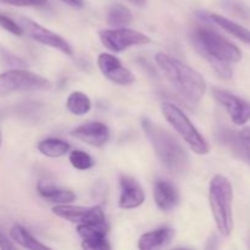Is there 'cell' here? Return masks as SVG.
<instances>
[{
  "label": "cell",
  "instance_id": "obj_10",
  "mask_svg": "<svg viewBox=\"0 0 250 250\" xmlns=\"http://www.w3.org/2000/svg\"><path fill=\"white\" fill-rule=\"evenodd\" d=\"M212 95L226 109L233 124L243 126L250 121V103L222 88H214Z\"/></svg>",
  "mask_w": 250,
  "mask_h": 250
},
{
  "label": "cell",
  "instance_id": "obj_5",
  "mask_svg": "<svg viewBox=\"0 0 250 250\" xmlns=\"http://www.w3.org/2000/svg\"><path fill=\"white\" fill-rule=\"evenodd\" d=\"M161 112L166 121L173 127L176 132L189 146L193 153L197 155H207L210 151V146L197 127L192 124L189 117L172 103H164L161 105Z\"/></svg>",
  "mask_w": 250,
  "mask_h": 250
},
{
  "label": "cell",
  "instance_id": "obj_1",
  "mask_svg": "<svg viewBox=\"0 0 250 250\" xmlns=\"http://www.w3.org/2000/svg\"><path fill=\"white\" fill-rule=\"evenodd\" d=\"M193 48L202 58L210 63L219 77L224 80L232 78V63L242 60L241 49L209 27H195L190 33Z\"/></svg>",
  "mask_w": 250,
  "mask_h": 250
},
{
  "label": "cell",
  "instance_id": "obj_23",
  "mask_svg": "<svg viewBox=\"0 0 250 250\" xmlns=\"http://www.w3.org/2000/svg\"><path fill=\"white\" fill-rule=\"evenodd\" d=\"M133 21L131 10L122 4H112L107 9L106 23L111 27H126Z\"/></svg>",
  "mask_w": 250,
  "mask_h": 250
},
{
  "label": "cell",
  "instance_id": "obj_7",
  "mask_svg": "<svg viewBox=\"0 0 250 250\" xmlns=\"http://www.w3.org/2000/svg\"><path fill=\"white\" fill-rule=\"evenodd\" d=\"M99 39L103 45L112 53H121L132 46L146 45L151 42L149 36L127 27L102 29L99 32Z\"/></svg>",
  "mask_w": 250,
  "mask_h": 250
},
{
  "label": "cell",
  "instance_id": "obj_30",
  "mask_svg": "<svg viewBox=\"0 0 250 250\" xmlns=\"http://www.w3.org/2000/svg\"><path fill=\"white\" fill-rule=\"evenodd\" d=\"M127 1H129L131 4H133V5H136V6L142 7L146 4V1H148V0H127Z\"/></svg>",
  "mask_w": 250,
  "mask_h": 250
},
{
  "label": "cell",
  "instance_id": "obj_12",
  "mask_svg": "<svg viewBox=\"0 0 250 250\" xmlns=\"http://www.w3.org/2000/svg\"><path fill=\"white\" fill-rule=\"evenodd\" d=\"M120 192L119 207L124 210L137 209L143 205L146 200V193L142 188L141 183L136 178L127 175L120 176Z\"/></svg>",
  "mask_w": 250,
  "mask_h": 250
},
{
  "label": "cell",
  "instance_id": "obj_26",
  "mask_svg": "<svg viewBox=\"0 0 250 250\" xmlns=\"http://www.w3.org/2000/svg\"><path fill=\"white\" fill-rule=\"evenodd\" d=\"M0 27L16 37L23 36V31H22V27L20 26V23H17L16 21L10 19L9 16H6V15L0 14Z\"/></svg>",
  "mask_w": 250,
  "mask_h": 250
},
{
  "label": "cell",
  "instance_id": "obj_6",
  "mask_svg": "<svg viewBox=\"0 0 250 250\" xmlns=\"http://www.w3.org/2000/svg\"><path fill=\"white\" fill-rule=\"evenodd\" d=\"M50 81L43 76L22 68H12L0 73V97L20 92L50 89Z\"/></svg>",
  "mask_w": 250,
  "mask_h": 250
},
{
  "label": "cell",
  "instance_id": "obj_25",
  "mask_svg": "<svg viewBox=\"0 0 250 250\" xmlns=\"http://www.w3.org/2000/svg\"><path fill=\"white\" fill-rule=\"evenodd\" d=\"M224 6L241 19H250V10L238 0H224Z\"/></svg>",
  "mask_w": 250,
  "mask_h": 250
},
{
  "label": "cell",
  "instance_id": "obj_18",
  "mask_svg": "<svg viewBox=\"0 0 250 250\" xmlns=\"http://www.w3.org/2000/svg\"><path fill=\"white\" fill-rule=\"evenodd\" d=\"M175 237V231L171 227H161L155 231L142 234L138 241V248L141 250H151L166 247Z\"/></svg>",
  "mask_w": 250,
  "mask_h": 250
},
{
  "label": "cell",
  "instance_id": "obj_2",
  "mask_svg": "<svg viewBox=\"0 0 250 250\" xmlns=\"http://www.w3.org/2000/svg\"><path fill=\"white\" fill-rule=\"evenodd\" d=\"M141 125L164 167L177 177L187 175L189 170V156L182 144L170 132L146 117L142 119Z\"/></svg>",
  "mask_w": 250,
  "mask_h": 250
},
{
  "label": "cell",
  "instance_id": "obj_17",
  "mask_svg": "<svg viewBox=\"0 0 250 250\" xmlns=\"http://www.w3.org/2000/svg\"><path fill=\"white\" fill-rule=\"evenodd\" d=\"M198 15H199L200 19L217 24V26L221 27L224 31H226L227 33L232 34V36L236 37V38L239 39L241 42L250 45V31L244 26H241V24L237 23V22L232 21V20L227 19V17L225 16H221V15L219 14H215V12L199 11Z\"/></svg>",
  "mask_w": 250,
  "mask_h": 250
},
{
  "label": "cell",
  "instance_id": "obj_3",
  "mask_svg": "<svg viewBox=\"0 0 250 250\" xmlns=\"http://www.w3.org/2000/svg\"><path fill=\"white\" fill-rule=\"evenodd\" d=\"M155 61L168 82L186 100L197 104L207 93V82L190 66L165 53H158Z\"/></svg>",
  "mask_w": 250,
  "mask_h": 250
},
{
  "label": "cell",
  "instance_id": "obj_16",
  "mask_svg": "<svg viewBox=\"0 0 250 250\" xmlns=\"http://www.w3.org/2000/svg\"><path fill=\"white\" fill-rule=\"evenodd\" d=\"M221 134L224 143L227 144L238 158L250 164V126L244 127L237 133L226 129Z\"/></svg>",
  "mask_w": 250,
  "mask_h": 250
},
{
  "label": "cell",
  "instance_id": "obj_21",
  "mask_svg": "<svg viewBox=\"0 0 250 250\" xmlns=\"http://www.w3.org/2000/svg\"><path fill=\"white\" fill-rule=\"evenodd\" d=\"M66 109L75 116H84L92 110V100L83 92L76 90L68 95L66 100Z\"/></svg>",
  "mask_w": 250,
  "mask_h": 250
},
{
  "label": "cell",
  "instance_id": "obj_4",
  "mask_svg": "<svg viewBox=\"0 0 250 250\" xmlns=\"http://www.w3.org/2000/svg\"><path fill=\"white\" fill-rule=\"evenodd\" d=\"M233 188L227 177L216 175L209 185V204L215 225L222 237H229L233 231Z\"/></svg>",
  "mask_w": 250,
  "mask_h": 250
},
{
  "label": "cell",
  "instance_id": "obj_24",
  "mask_svg": "<svg viewBox=\"0 0 250 250\" xmlns=\"http://www.w3.org/2000/svg\"><path fill=\"white\" fill-rule=\"evenodd\" d=\"M68 160H70L71 165L77 170H89L94 166V160L92 159V156L85 151L78 150V149L71 151Z\"/></svg>",
  "mask_w": 250,
  "mask_h": 250
},
{
  "label": "cell",
  "instance_id": "obj_14",
  "mask_svg": "<svg viewBox=\"0 0 250 250\" xmlns=\"http://www.w3.org/2000/svg\"><path fill=\"white\" fill-rule=\"evenodd\" d=\"M77 232L82 238V248L88 250H109L106 238L107 226L98 225H77Z\"/></svg>",
  "mask_w": 250,
  "mask_h": 250
},
{
  "label": "cell",
  "instance_id": "obj_28",
  "mask_svg": "<svg viewBox=\"0 0 250 250\" xmlns=\"http://www.w3.org/2000/svg\"><path fill=\"white\" fill-rule=\"evenodd\" d=\"M16 246L14 244V241L10 239L2 231H0V249H15Z\"/></svg>",
  "mask_w": 250,
  "mask_h": 250
},
{
  "label": "cell",
  "instance_id": "obj_13",
  "mask_svg": "<svg viewBox=\"0 0 250 250\" xmlns=\"http://www.w3.org/2000/svg\"><path fill=\"white\" fill-rule=\"evenodd\" d=\"M71 136L92 146H103L109 142L110 129L103 122L93 121L76 127L71 132Z\"/></svg>",
  "mask_w": 250,
  "mask_h": 250
},
{
  "label": "cell",
  "instance_id": "obj_31",
  "mask_svg": "<svg viewBox=\"0 0 250 250\" xmlns=\"http://www.w3.org/2000/svg\"><path fill=\"white\" fill-rule=\"evenodd\" d=\"M1 144H2V132H1V127H0V149H1Z\"/></svg>",
  "mask_w": 250,
  "mask_h": 250
},
{
  "label": "cell",
  "instance_id": "obj_27",
  "mask_svg": "<svg viewBox=\"0 0 250 250\" xmlns=\"http://www.w3.org/2000/svg\"><path fill=\"white\" fill-rule=\"evenodd\" d=\"M2 4L12 5V6H42L46 2V0H0Z\"/></svg>",
  "mask_w": 250,
  "mask_h": 250
},
{
  "label": "cell",
  "instance_id": "obj_19",
  "mask_svg": "<svg viewBox=\"0 0 250 250\" xmlns=\"http://www.w3.org/2000/svg\"><path fill=\"white\" fill-rule=\"evenodd\" d=\"M37 190L43 199L55 204H70L76 199V194L70 189L59 186L39 181L37 183Z\"/></svg>",
  "mask_w": 250,
  "mask_h": 250
},
{
  "label": "cell",
  "instance_id": "obj_8",
  "mask_svg": "<svg viewBox=\"0 0 250 250\" xmlns=\"http://www.w3.org/2000/svg\"><path fill=\"white\" fill-rule=\"evenodd\" d=\"M54 215L58 217L77 225H98L106 226V219L99 205L93 207H76L70 204H58L51 209Z\"/></svg>",
  "mask_w": 250,
  "mask_h": 250
},
{
  "label": "cell",
  "instance_id": "obj_22",
  "mask_svg": "<svg viewBox=\"0 0 250 250\" xmlns=\"http://www.w3.org/2000/svg\"><path fill=\"white\" fill-rule=\"evenodd\" d=\"M39 153L48 158H61L70 151V144L59 138L43 139L37 146Z\"/></svg>",
  "mask_w": 250,
  "mask_h": 250
},
{
  "label": "cell",
  "instance_id": "obj_29",
  "mask_svg": "<svg viewBox=\"0 0 250 250\" xmlns=\"http://www.w3.org/2000/svg\"><path fill=\"white\" fill-rule=\"evenodd\" d=\"M61 1L66 2V4L70 5V6H72V7H78V9H80V7H82L83 4H84V2H83V0H61Z\"/></svg>",
  "mask_w": 250,
  "mask_h": 250
},
{
  "label": "cell",
  "instance_id": "obj_20",
  "mask_svg": "<svg viewBox=\"0 0 250 250\" xmlns=\"http://www.w3.org/2000/svg\"><path fill=\"white\" fill-rule=\"evenodd\" d=\"M10 238L21 246L24 249L31 250H48L50 249L46 244H43L39 242L38 239L34 238L24 227L20 226V225H15L11 229H10Z\"/></svg>",
  "mask_w": 250,
  "mask_h": 250
},
{
  "label": "cell",
  "instance_id": "obj_11",
  "mask_svg": "<svg viewBox=\"0 0 250 250\" xmlns=\"http://www.w3.org/2000/svg\"><path fill=\"white\" fill-rule=\"evenodd\" d=\"M98 66L103 75L115 84L128 85L136 81L133 73L125 67L121 61L111 54H100L98 56Z\"/></svg>",
  "mask_w": 250,
  "mask_h": 250
},
{
  "label": "cell",
  "instance_id": "obj_9",
  "mask_svg": "<svg viewBox=\"0 0 250 250\" xmlns=\"http://www.w3.org/2000/svg\"><path fill=\"white\" fill-rule=\"evenodd\" d=\"M20 26L22 27L23 34H27L33 41L38 42L43 45L56 49V50L61 51V53L67 56H73L72 46L65 38L59 36L55 32L45 28L42 24H39L38 22L32 21L29 19H21Z\"/></svg>",
  "mask_w": 250,
  "mask_h": 250
},
{
  "label": "cell",
  "instance_id": "obj_15",
  "mask_svg": "<svg viewBox=\"0 0 250 250\" xmlns=\"http://www.w3.org/2000/svg\"><path fill=\"white\" fill-rule=\"evenodd\" d=\"M154 200L160 210L171 211L180 204V193L170 181L158 180L154 185Z\"/></svg>",
  "mask_w": 250,
  "mask_h": 250
}]
</instances>
